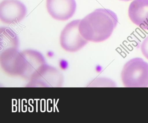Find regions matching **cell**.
<instances>
[{
	"label": "cell",
	"instance_id": "cell-4",
	"mask_svg": "<svg viewBox=\"0 0 148 123\" xmlns=\"http://www.w3.org/2000/svg\"><path fill=\"white\" fill-rule=\"evenodd\" d=\"M80 20L73 21L67 24L60 34L61 47L66 52H76L85 46L89 41L80 34L79 29Z\"/></svg>",
	"mask_w": 148,
	"mask_h": 123
},
{
	"label": "cell",
	"instance_id": "cell-10",
	"mask_svg": "<svg viewBox=\"0 0 148 123\" xmlns=\"http://www.w3.org/2000/svg\"><path fill=\"white\" fill-rule=\"evenodd\" d=\"M1 52L11 48H18L19 40L17 34L7 27L0 28Z\"/></svg>",
	"mask_w": 148,
	"mask_h": 123
},
{
	"label": "cell",
	"instance_id": "cell-13",
	"mask_svg": "<svg viewBox=\"0 0 148 123\" xmlns=\"http://www.w3.org/2000/svg\"><path fill=\"white\" fill-rule=\"evenodd\" d=\"M119 1H130L131 0H119Z\"/></svg>",
	"mask_w": 148,
	"mask_h": 123
},
{
	"label": "cell",
	"instance_id": "cell-5",
	"mask_svg": "<svg viewBox=\"0 0 148 123\" xmlns=\"http://www.w3.org/2000/svg\"><path fill=\"white\" fill-rule=\"evenodd\" d=\"M21 67L19 77L29 80L43 65L46 60L42 54L36 50L27 49L21 52Z\"/></svg>",
	"mask_w": 148,
	"mask_h": 123
},
{
	"label": "cell",
	"instance_id": "cell-11",
	"mask_svg": "<svg viewBox=\"0 0 148 123\" xmlns=\"http://www.w3.org/2000/svg\"><path fill=\"white\" fill-rule=\"evenodd\" d=\"M141 50L143 55L148 60V36L142 42Z\"/></svg>",
	"mask_w": 148,
	"mask_h": 123
},
{
	"label": "cell",
	"instance_id": "cell-9",
	"mask_svg": "<svg viewBox=\"0 0 148 123\" xmlns=\"http://www.w3.org/2000/svg\"><path fill=\"white\" fill-rule=\"evenodd\" d=\"M128 14L132 23L148 30V0H134L130 5Z\"/></svg>",
	"mask_w": 148,
	"mask_h": 123
},
{
	"label": "cell",
	"instance_id": "cell-3",
	"mask_svg": "<svg viewBox=\"0 0 148 123\" xmlns=\"http://www.w3.org/2000/svg\"><path fill=\"white\" fill-rule=\"evenodd\" d=\"M64 80L63 74L58 69L46 64L34 74L26 87H60Z\"/></svg>",
	"mask_w": 148,
	"mask_h": 123
},
{
	"label": "cell",
	"instance_id": "cell-7",
	"mask_svg": "<svg viewBox=\"0 0 148 123\" xmlns=\"http://www.w3.org/2000/svg\"><path fill=\"white\" fill-rule=\"evenodd\" d=\"M47 8L54 19L65 21L71 19L77 8L75 0H47Z\"/></svg>",
	"mask_w": 148,
	"mask_h": 123
},
{
	"label": "cell",
	"instance_id": "cell-2",
	"mask_svg": "<svg viewBox=\"0 0 148 123\" xmlns=\"http://www.w3.org/2000/svg\"><path fill=\"white\" fill-rule=\"evenodd\" d=\"M121 77L125 87H148V63L141 58L132 59L124 66Z\"/></svg>",
	"mask_w": 148,
	"mask_h": 123
},
{
	"label": "cell",
	"instance_id": "cell-6",
	"mask_svg": "<svg viewBox=\"0 0 148 123\" xmlns=\"http://www.w3.org/2000/svg\"><path fill=\"white\" fill-rule=\"evenodd\" d=\"M27 13L25 5L19 0H4L0 4V19L5 24L18 23Z\"/></svg>",
	"mask_w": 148,
	"mask_h": 123
},
{
	"label": "cell",
	"instance_id": "cell-12",
	"mask_svg": "<svg viewBox=\"0 0 148 123\" xmlns=\"http://www.w3.org/2000/svg\"><path fill=\"white\" fill-rule=\"evenodd\" d=\"M59 66L60 69H62V70H66L68 68L69 65L67 61L62 60L59 62Z\"/></svg>",
	"mask_w": 148,
	"mask_h": 123
},
{
	"label": "cell",
	"instance_id": "cell-1",
	"mask_svg": "<svg viewBox=\"0 0 148 123\" xmlns=\"http://www.w3.org/2000/svg\"><path fill=\"white\" fill-rule=\"evenodd\" d=\"M118 23L116 14L109 9L99 8L81 20L79 29L88 41L99 43L108 39Z\"/></svg>",
	"mask_w": 148,
	"mask_h": 123
},
{
	"label": "cell",
	"instance_id": "cell-8",
	"mask_svg": "<svg viewBox=\"0 0 148 123\" xmlns=\"http://www.w3.org/2000/svg\"><path fill=\"white\" fill-rule=\"evenodd\" d=\"M0 64L3 71L12 76H19L21 52L18 48H11L1 52Z\"/></svg>",
	"mask_w": 148,
	"mask_h": 123
}]
</instances>
